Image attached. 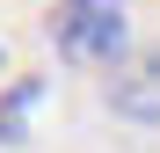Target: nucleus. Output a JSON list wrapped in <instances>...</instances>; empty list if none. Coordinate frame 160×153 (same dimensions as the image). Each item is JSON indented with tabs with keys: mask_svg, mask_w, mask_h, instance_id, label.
<instances>
[{
	"mask_svg": "<svg viewBox=\"0 0 160 153\" xmlns=\"http://www.w3.org/2000/svg\"><path fill=\"white\" fill-rule=\"evenodd\" d=\"M44 37L66 66H117L131 51V8L124 0H51Z\"/></svg>",
	"mask_w": 160,
	"mask_h": 153,
	"instance_id": "f257e3e1",
	"label": "nucleus"
},
{
	"mask_svg": "<svg viewBox=\"0 0 160 153\" xmlns=\"http://www.w3.org/2000/svg\"><path fill=\"white\" fill-rule=\"evenodd\" d=\"M109 110L124 124H160V51H124L109 66Z\"/></svg>",
	"mask_w": 160,
	"mask_h": 153,
	"instance_id": "f03ea898",
	"label": "nucleus"
},
{
	"mask_svg": "<svg viewBox=\"0 0 160 153\" xmlns=\"http://www.w3.org/2000/svg\"><path fill=\"white\" fill-rule=\"evenodd\" d=\"M37 102H44V80H15L8 88V102H0V139H22V124H29V110H37Z\"/></svg>",
	"mask_w": 160,
	"mask_h": 153,
	"instance_id": "7ed1b4c3",
	"label": "nucleus"
}]
</instances>
